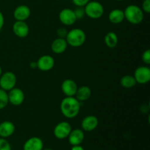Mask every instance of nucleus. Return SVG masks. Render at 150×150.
Instances as JSON below:
<instances>
[{"label": "nucleus", "instance_id": "nucleus-1", "mask_svg": "<svg viewBox=\"0 0 150 150\" xmlns=\"http://www.w3.org/2000/svg\"><path fill=\"white\" fill-rule=\"evenodd\" d=\"M81 103L75 97H65L60 103V111L64 117L73 119L79 115Z\"/></svg>", "mask_w": 150, "mask_h": 150}, {"label": "nucleus", "instance_id": "nucleus-2", "mask_svg": "<svg viewBox=\"0 0 150 150\" xmlns=\"http://www.w3.org/2000/svg\"><path fill=\"white\" fill-rule=\"evenodd\" d=\"M125 19L133 25L140 24L144 18V13L136 4H130L124 10Z\"/></svg>", "mask_w": 150, "mask_h": 150}, {"label": "nucleus", "instance_id": "nucleus-3", "mask_svg": "<svg viewBox=\"0 0 150 150\" xmlns=\"http://www.w3.org/2000/svg\"><path fill=\"white\" fill-rule=\"evenodd\" d=\"M65 40L68 45L73 48H79L85 43L86 35L83 29L74 28L68 31Z\"/></svg>", "mask_w": 150, "mask_h": 150}, {"label": "nucleus", "instance_id": "nucleus-4", "mask_svg": "<svg viewBox=\"0 0 150 150\" xmlns=\"http://www.w3.org/2000/svg\"><path fill=\"white\" fill-rule=\"evenodd\" d=\"M85 15L91 19H99L103 16L104 7L100 2L98 1H89L83 7Z\"/></svg>", "mask_w": 150, "mask_h": 150}, {"label": "nucleus", "instance_id": "nucleus-5", "mask_svg": "<svg viewBox=\"0 0 150 150\" xmlns=\"http://www.w3.org/2000/svg\"><path fill=\"white\" fill-rule=\"evenodd\" d=\"M17 83V77L13 72L7 71L2 73L0 76V88L9 92L16 87Z\"/></svg>", "mask_w": 150, "mask_h": 150}, {"label": "nucleus", "instance_id": "nucleus-6", "mask_svg": "<svg viewBox=\"0 0 150 150\" xmlns=\"http://www.w3.org/2000/svg\"><path fill=\"white\" fill-rule=\"evenodd\" d=\"M71 130V125L68 122L62 121L59 122L54 127L53 133H54V136H55V138H57V139L62 140V139H67Z\"/></svg>", "mask_w": 150, "mask_h": 150}, {"label": "nucleus", "instance_id": "nucleus-7", "mask_svg": "<svg viewBox=\"0 0 150 150\" xmlns=\"http://www.w3.org/2000/svg\"><path fill=\"white\" fill-rule=\"evenodd\" d=\"M133 77L139 84H146L150 81V68L148 66H139L135 70Z\"/></svg>", "mask_w": 150, "mask_h": 150}, {"label": "nucleus", "instance_id": "nucleus-8", "mask_svg": "<svg viewBox=\"0 0 150 150\" xmlns=\"http://www.w3.org/2000/svg\"><path fill=\"white\" fill-rule=\"evenodd\" d=\"M7 94H8L9 103L14 106H19L24 102V92L20 88L14 87L11 90L7 92Z\"/></svg>", "mask_w": 150, "mask_h": 150}, {"label": "nucleus", "instance_id": "nucleus-9", "mask_svg": "<svg viewBox=\"0 0 150 150\" xmlns=\"http://www.w3.org/2000/svg\"><path fill=\"white\" fill-rule=\"evenodd\" d=\"M59 19L63 25L67 26H72L77 21L74 10L70 8H64L59 12Z\"/></svg>", "mask_w": 150, "mask_h": 150}, {"label": "nucleus", "instance_id": "nucleus-10", "mask_svg": "<svg viewBox=\"0 0 150 150\" xmlns=\"http://www.w3.org/2000/svg\"><path fill=\"white\" fill-rule=\"evenodd\" d=\"M38 69L43 72L50 71L55 65V60L51 55H42L37 61Z\"/></svg>", "mask_w": 150, "mask_h": 150}, {"label": "nucleus", "instance_id": "nucleus-11", "mask_svg": "<svg viewBox=\"0 0 150 150\" xmlns=\"http://www.w3.org/2000/svg\"><path fill=\"white\" fill-rule=\"evenodd\" d=\"M13 32L19 38H25L29 34V26L26 21H16L13 25Z\"/></svg>", "mask_w": 150, "mask_h": 150}, {"label": "nucleus", "instance_id": "nucleus-12", "mask_svg": "<svg viewBox=\"0 0 150 150\" xmlns=\"http://www.w3.org/2000/svg\"><path fill=\"white\" fill-rule=\"evenodd\" d=\"M61 89L66 97H75L78 89V85L74 80L67 79L62 83Z\"/></svg>", "mask_w": 150, "mask_h": 150}, {"label": "nucleus", "instance_id": "nucleus-13", "mask_svg": "<svg viewBox=\"0 0 150 150\" xmlns=\"http://www.w3.org/2000/svg\"><path fill=\"white\" fill-rule=\"evenodd\" d=\"M99 125V120L98 117L94 115H88L82 120L81 129L84 132H92L98 127Z\"/></svg>", "mask_w": 150, "mask_h": 150}, {"label": "nucleus", "instance_id": "nucleus-14", "mask_svg": "<svg viewBox=\"0 0 150 150\" xmlns=\"http://www.w3.org/2000/svg\"><path fill=\"white\" fill-rule=\"evenodd\" d=\"M31 15V10L27 5L25 4H21L13 11V17L16 19V21H26Z\"/></svg>", "mask_w": 150, "mask_h": 150}, {"label": "nucleus", "instance_id": "nucleus-15", "mask_svg": "<svg viewBox=\"0 0 150 150\" xmlns=\"http://www.w3.org/2000/svg\"><path fill=\"white\" fill-rule=\"evenodd\" d=\"M16 125L11 121H3L0 123V138L7 139L14 134Z\"/></svg>", "mask_w": 150, "mask_h": 150}, {"label": "nucleus", "instance_id": "nucleus-16", "mask_svg": "<svg viewBox=\"0 0 150 150\" xmlns=\"http://www.w3.org/2000/svg\"><path fill=\"white\" fill-rule=\"evenodd\" d=\"M84 131L82 129L76 128L74 129V130L72 129L67 139H68V142L70 144L72 145V146H75V145L81 144L82 142L84 140Z\"/></svg>", "mask_w": 150, "mask_h": 150}, {"label": "nucleus", "instance_id": "nucleus-17", "mask_svg": "<svg viewBox=\"0 0 150 150\" xmlns=\"http://www.w3.org/2000/svg\"><path fill=\"white\" fill-rule=\"evenodd\" d=\"M43 142L42 139L37 136L29 138L25 142L23 146V150H42Z\"/></svg>", "mask_w": 150, "mask_h": 150}, {"label": "nucleus", "instance_id": "nucleus-18", "mask_svg": "<svg viewBox=\"0 0 150 150\" xmlns=\"http://www.w3.org/2000/svg\"><path fill=\"white\" fill-rule=\"evenodd\" d=\"M67 42L64 38H57L54 40L51 45V49L56 54H62L67 50Z\"/></svg>", "mask_w": 150, "mask_h": 150}, {"label": "nucleus", "instance_id": "nucleus-19", "mask_svg": "<svg viewBox=\"0 0 150 150\" xmlns=\"http://www.w3.org/2000/svg\"><path fill=\"white\" fill-rule=\"evenodd\" d=\"M92 95V89L88 86H81L78 87L75 98L81 103L88 100Z\"/></svg>", "mask_w": 150, "mask_h": 150}, {"label": "nucleus", "instance_id": "nucleus-20", "mask_svg": "<svg viewBox=\"0 0 150 150\" xmlns=\"http://www.w3.org/2000/svg\"><path fill=\"white\" fill-rule=\"evenodd\" d=\"M108 20L113 24H120L125 20L124 10L116 8L111 10L108 15Z\"/></svg>", "mask_w": 150, "mask_h": 150}, {"label": "nucleus", "instance_id": "nucleus-21", "mask_svg": "<svg viewBox=\"0 0 150 150\" xmlns=\"http://www.w3.org/2000/svg\"><path fill=\"white\" fill-rule=\"evenodd\" d=\"M118 36L114 32H108L104 38L105 45L109 48H114L118 44Z\"/></svg>", "mask_w": 150, "mask_h": 150}, {"label": "nucleus", "instance_id": "nucleus-22", "mask_svg": "<svg viewBox=\"0 0 150 150\" xmlns=\"http://www.w3.org/2000/svg\"><path fill=\"white\" fill-rule=\"evenodd\" d=\"M136 81L133 76L125 75L120 79V84L125 89H131L136 85Z\"/></svg>", "mask_w": 150, "mask_h": 150}, {"label": "nucleus", "instance_id": "nucleus-23", "mask_svg": "<svg viewBox=\"0 0 150 150\" xmlns=\"http://www.w3.org/2000/svg\"><path fill=\"white\" fill-rule=\"evenodd\" d=\"M8 104L9 100L7 92L0 88V110L4 109Z\"/></svg>", "mask_w": 150, "mask_h": 150}, {"label": "nucleus", "instance_id": "nucleus-24", "mask_svg": "<svg viewBox=\"0 0 150 150\" xmlns=\"http://www.w3.org/2000/svg\"><path fill=\"white\" fill-rule=\"evenodd\" d=\"M0 150H12L10 142L6 139L0 138Z\"/></svg>", "mask_w": 150, "mask_h": 150}, {"label": "nucleus", "instance_id": "nucleus-25", "mask_svg": "<svg viewBox=\"0 0 150 150\" xmlns=\"http://www.w3.org/2000/svg\"><path fill=\"white\" fill-rule=\"evenodd\" d=\"M73 10H74L75 15H76L77 20L82 19L85 16V11L83 7H77V8Z\"/></svg>", "mask_w": 150, "mask_h": 150}, {"label": "nucleus", "instance_id": "nucleus-26", "mask_svg": "<svg viewBox=\"0 0 150 150\" xmlns=\"http://www.w3.org/2000/svg\"><path fill=\"white\" fill-rule=\"evenodd\" d=\"M142 59L144 63H145L147 65L150 64V50L146 49L143 52L142 55Z\"/></svg>", "mask_w": 150, "mask_h": 150}, {"label": "nucleus", "instance_id": "nucleus-27", "mask_svg": "<svg viewBox=\"0 0 150 150\" xmlns=\"http://www.w3.org/2000/svg\"><path fill=\"white\" fill-rule=\"evenodd\" d=\"M142 10L144 13H150V0H144L142 4Z\"/></svg>", "mask_w": 150, "mask_h": 150}, {"label": "nucleus", "instance_id": "nucleus-28", "mask_svg": "<svg viewBox=\"0 0 150 150\" xmlns=\"http://www.w3.org/2000/svg\"><path fill=\"white\" fill-rule=\"evenodd\" d=\"M67 32H68V30L64 27H59L57 30V34L58 35V38H64V39H65L66 36H67Z\"/></svg>", "mask_w": 150, "mask_h": 150}, {"label": "nucleus", "instance_id": "nucleus-29", "mask_svg": "<svg viewBox=\"0 0 150 150\" xmlns=\"http://www.w3.org/2000/svg\"><path fill=\"white\" fill-rule=\"evenodd\" d=\"M76 7H84L89 1V0H72Z\"/></svg>", "mask_w": 150, "mask_h": 150}, {"label": "nucleus", "instance_id": "nucleus-30", "mask_svg": "<svg viewBox=\"0 0 150 150\" xmlns=\"http://www.w3.org/2000/svg\"><path fill=\"white\" fill-rule=\"evenodd\" d=\"M140 110L143 114H147L149 111V106L148 105H146V104H144V105L141 106Z\"/></svg>", "mask_w": 150, "mask_h": 150}, {"label": "nucleus", "instance_id": "nucleus-31", "mask_svg": "<svg viewBox=\"0 0 150 150\" xmlns=\"http://www.w3.org/2000/svg\"><path fill=\"white\" fill-rule=\"evenodd\" d=\"M4 25V17L3 13L0 11V31L2 29L3 26Z\"/></svg>", "mask_w": 150, "mask_h": 150}, {"label": "nucleus", "instance_id": "nucleus-32", "mask_svg": "<svg viewBox=\"0 0 150 150\" xmlns=\"http://www.w3.org/2000/svg\"><path fill=\"white\" fill-rule=\"evenodd\" d=\"M71 150H84V149L81 145H75V146H72Z\"/></svg>", "mask_w": 150, "mask_h": 150}, {"label": "nucleus", "instance_id": "nucleus-33", "mask_svg": "<svg viewBox=\"0 0 150 150\" xmlns=\"http://www.w3.org/2000/svg\"><path fill=\"white\" fill-rule=\"evenodd\" d=\"M29 67L32 69H37L38 68V65H37V62H32L29 64Z\"/></svg>", "mask_w": 150, "mask_h": 150}, {"label": "nucleus", "instance_id": "nucleus-34", "mask_svg": "<svg viewBox=\"0 0 150 150\" xmlns=\"http://www.w3.org/2000/svg\"><path fill=\"white\" fill-rule=\"evenodd\" d=\"M1 74H2V69H1V66H0V76H1Z\"/></svg>", "mask_w": 150, "mask_h": 150}, {"label": "nucleus", "instance_id": "nucleus-35", "mask_svg": "<svg viewBox=\"0 0 150 150\" xmlns=\"http://www.w3.org/2000/svg\"><path fill=\"white\" fill-rule=\"evenodd\" d=\"M42 150H53V149H49V148H46V149H42Z\"/></svg>", "mask_w": 150, "mask_h": 150}, {"label": "nucleus", "instance_id": "nucleus-36", "mask_svg": "<svg viewBox=\"0 0 150 150\" xmlns=\"http://www.w3.org/2000/svg\"><path fill=\"white\" fill-rule=\"evenodd\" d=\"M115 1H124V0H115Z\"/></svg>", "mask_w": 150, "mask_h": 150}]
</instances>
